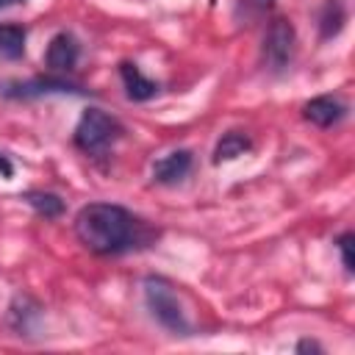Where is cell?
<instances>
[{
	"mask_svg": "<svg viewBox=\"0 0 355 355\" xmlns=\"http://www.w3.org/2000/svg\"><path fill=\"white\" fill-rule=\"evenodd\" d=\"M250 147H252V141H250L247 133H241V130H227V133L216 141V147H214V164L233 161V158L244 155Z\"/></svg>",
	"mask_w": 355,
	"mask_h": 355,
	"instance_id": "8fae6325",
	"label": "cell"
},
{
	"mask_svg": "<svg viewBox=\"0 0 355 355\" xmlns=\"http://www.w3.org/2000/svg\"><path fill=\"white\" fill-rule=\"evenodd\" d=\"M19 300V305L17 302H11V308H8V322H11V327L14 330H19V333H28L31 327H33V322L31 319H39V305H33L31 311L25 308L28 305V297H17Z\"/></svg>",
	"mask_w": 355,
	"mask_h": 355,
	"instance_id": "5bb4252c",
	"label": "cell"
},
{
	"mask_svg": "<svg viewBox=\"0 0 355 355\" xmlns=\"http://www.w3.org/2000/svg\"><path fill=\"white\" fill-rule=\"evenodd\" d=\"M119 133H122V125L116 116H111L103 108H86L75 125L72 141L80 153L97 155V153H105L119 139Z\"/></svg>",
	"mask_w": 355,
	"mask_h": 355,
	"instance_id": "3957f363",
	"label": "cell"
},
{
	"mask_svg": "<svg viewBox=\"0 0 355 355\" xmlns=\"http://www.w3.org/2000/svg\"><path fill=\"white\" fill-rule=\"evenodd\" d=\"M272 6H275V0H236L233 17H236V22H252V19L263 17Z\"/></svg>",
	"mask_w": 355,
	"mask_h": 355,
	"instance_id": "9a60e30c",
	"label": "cell"
},
{
	"mask_svg": "<svg viewBox=\"0 0 355 355\" xmlns=\"http://www.w3.org/2000/svg\"><path fill=\"white\" fill-rule=\"evenodd\" d=\"M25 39H28V31L22 25H14V22L0 25V55L19 58L25 53Z\"/></svg>",
	"mask_w": 355,
	"mask_h": 355,
	"instance_id": "4fadbf2b",
	"label": "cell"
},
{
	"mask_svg": "<svg viewBox=\"0 0 355 355\" xmlns=\"http://www.w3.org/2000/svg\"><path fill=\"white\" fill-rule=\"evenodd\" d=\"M11 3H17V0H0V8H6V6H11Z\"/></svg>",
	"mask_w": 355,
	"mask_h": 355,
	"instance_id": "d6986e66",
	"label": "cell"
},
{
	"mask_svg": "<svg viewBox=\"0 0 355 355\" xmlns=\"http://www.w3.org/2000/svg\"><path fill=\"white\" fill-rule=\"evenodd\" d=\"M119 78H122V83H125L128 100H133V103H147V100H153V97L158 94V89H161L155 80H150L147 75H141V69H139L136 64H130V61H122V64H119Z\"/></svg>",
	"mask_w": 355,
	"mask_h": 355,
	"instance_id": "9c48e42d",
	"label": "cell"
},
{
	"mask_svg": "<svg viewBox=\"0 0 355 355\" xmlns=\"http://www.w3.org/2000/svg\"><path fill=\"white\" fill-rule=\"evenodd\" d=\"M344 22H347V8H344V3H341V0H327V3L322 6V11H319V36H322V39L338 36L341 28H344Z\"/></svg>",
	"mask_w": 355,
	"mask_h": 355,
	"instance_id": "7c38bea8",
	"label": "cell"
},
{
	"mask_svg": "<svg viewBox=\"0 0 355 355\" xmlns=\"http://www.w3.org/2000/svg\"><path fill=\"white\" fill-rule=\"evenodd\" d=\"M302 116L316 128H333L347 116V105L333 94H319L302 105Z\"/></svg>",
	"mask_w": 355,
	"mask_h": 355,
	"instance_id": "52a82bcc",
	"label": "cell"
},
{
	"mask_svg": "<svg viewBox=\"0 0 355 355\" xmlns=\"http://www.w3.org/2000/svg\"><path fill=\"white\" fill-rule=\"evenodd\" d=\"M19 200H22L25 205H31V208H33L39 216H44V219H58V216L64 214V200H61L58 194H53V191L31 189V191H22Z\"/></svg>",
	"mask_w": 355,
	"mask_h": 355,
	"instance_id": "30bf717a",
	"label": "cell"
},
{
	"mask_svg": "<svg viewBox=\"0 0 355 355\" xmlns=\"http://www.w3.org/2000/svg\"><path fill=\"white\" fill-rule=\"evenodd\" d=\"M0 175L3 178H11L14 175V164H11V158L6 153H0Z\"/></svg>",
	"mask_w": 355,
	"mask_h": 355,
	"instance_id": "ac0fdd59",
	"label": "cell"
},
{
	"mask_svg": "<svg viewBox=\"0 0 355 355\" xmlns=\"http://www.w3.org/2000/svg\"><path fill=\"white\" fill-rule=\"evenodd\" d=\"M144 302H147L153 319L161 327H166L169 333H175V336L191 333V322L183 311V302L164 277H147L144 280Z\"/></svg>",
	"mask_w": 355,
	"mask_h": 355,
	"instance_id": "7a4b0ae2",
	"label": "cell"
},
{
	"mask_svg": "<svg viewBox=\"0 0 355 355\" xmlns=\"http://www.w3.org/2000/svg\"><path fill=\"white\" fill-rule=\"evenodd\" d=\"M294 50H297V31L291 25V19L286 17H275L263 33V47H261V58L263 67L272 75H280L288 69V64L294 61Z\"/></svg>",
	"mask_w": 355,
	"mask_h": 355,
	"instance_id": "277c9868",
	"label": "cell"
},
{
	"mask_svg": "<svg viewBox=\"0 0 355 355\" xmlns=\"http://www.w3.org/2000/svg\"><path fill=\"white\" fill-rule=\"evenodd\" d=\"M80 58V44L69 31H61L50 39L44 50V67L50 72H69Z\"/></svg>",
	"mask_w": 355,
	"mask_h": 355,
	"instance_id": "8992f818",
	"label": "cell"
},
{
	"mask_svg": "<svg viewBox=\"0 0 355 355\" xmlns=\"http://www.w3.org/2000/svg\"><path fill=\"white\" fill-rule=\"evenodd\" d=\"M191 164H194L191 150H172L169 155L153 161V180L161 186H175L191 172Z\"/></svg>",
	"mask_w": 355,
	"mask_h": 355,
	"instance_id": "ba28073f",
	"label": "cell"
},
{
	"mask_svg": "<svg viewBox=\"0 0 355 355\" xmlns=\"http://www.w3.org/2000/svg\"><path fill=\"white\" fill-rule=\"evenodd\" d=\"M75 236L94 255H122L147 247L153 227L116 202H89L75 214Z\"/></svg>",
	"mask_w": 355,
	"mask_h": 355,
	"instance_id": "6da1fadb",
	"label": "cell"
},
{
	"mask_svg": "<svg viewBox=\"0 0 355 355\" xmlns=\"http://www.w3.org/2000/svg\"><path fill=\"white\" fill-rule=\"evenodd\" d=\"M0 92H3V97H14V100H31V97H42V94H86V89H80L78 83L55 78V75H39L25 83H6Z\"/></svg>",
	"mask_w": 355,
	"mask_h": 355,
	"instance_id": "5b68a950",
	"label": "cell"
},
{
	"mask_svg": "<svg viewBox=\"0 0 355 355\" xmlns=\"http://www.w3.org/2000/svg\"><path fill=\"white\" fill-rule=\"evenodd\" d=\"M294 349L297 352H322V344L319 341H311V338H302V341H297Z\"/></svg>",
	"mask_w": 355,
	"mask_h": 355,
	"instance_id": "e0dca14e",
	"label": "cell"
},
{
	"mask_svg": "<svg viewBox=\"0 0 355 355\" xmlns=\"http://www.w3.org/2000/svg\"><path fill=\"white\" fill-rule=\"evenodd\" d=\"M352 244H355V233H352V230H344V233L336 239V250H338V255H341V263H344V272H347V275H352V272H355Z\"/></svg>",
	"mask_w": 355,
	"mask_h": 355,
	"instance_id": "2e32d148",
	"label": "cell"
}]
</instances>
